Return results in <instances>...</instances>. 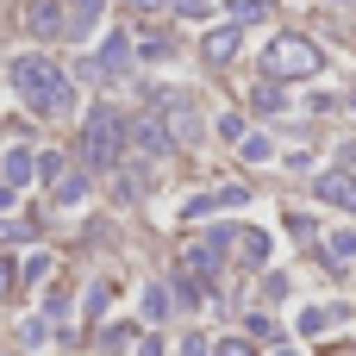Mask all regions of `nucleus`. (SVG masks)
I'll return each mask as SVG.
<instances>
[{
    "instance_id": "nucleus-5",
    "label": "nucleus",
    "mask_w": 356,
    "mask_h": 356,
    "mask_svg": "<svg viewBox=\"0 0 356 356\" xmlns=\"http://www.w3.org/2000/svg\"><path fill=\"white\" fill-rule=\"evenodd\" d=\"M313 194H319L325 207H338V213H356V175H350V169L319 175V181H313Z\"/></svg>"
},
{
    "instance_id": "nucleus-18",
    "label": "nucleus",
    "mask_w": 356,
    "mask_h": 356,
    "mask_svg": "<svg viewBox=\"0 0 356 356\" xmlns=\"http://www.w3.org/2000/svg\"><path fill=\"white\" fill-rule=\"evenodd\" d=\"M325 257H332V263H350L356 257V232H338V238L325 244Z\"/></svg>"
},
{
    "instance_id": "nucleus-22",
    "label": "nucleus",
    "mask_w": 356,
    "mask_h": 356,
    "mask_svg": "<svg viewBox=\"0 0 356 356\" xmlns=\"http://www.w3.org/2000/svg\"><path fill=\"white\" fill-rule=\"evenodd\" d=\"M19 275H25V282H44V275H50V257H44V250H38V257H31V263H25V269H19Z\"/></svg>"
},
{
    "instance_id": "nucleus-15",
    "label": "nucleus",
    "mask_w": 356,
    "mask_h": 356,
    "mask_svg": "<svg viewBox=\"0 0 356 356\" xmlns=\"http://www.w3.org/2000/svg\"><path fill=\"white\" fill-rule=\"evenodd\" d=\"M238 250H244V263H250V269H263L275 244H269V232H238Z\"/></svg>"
},
{
    "instance_id": "nucleus-28",
    "label": "nucleus",
    "mask_w": 356,
    "mask_h": 356,
    "mask_svg": "<svg viewBox=\"0 0 356 356\" xmlns=\"http://www.w3.org/2000/svg\"><path fill=\"white\" fill-rule=\"evenodd\" d=\"M13 288H19V269H13V263H6V257H0V300H6V294H13Z\"/></svg>"
},
{
    "instance_id": "nucleus-26",
    "label": "nucleus",
    "mask_w": 356,
    "mask_h": 356,
    "mask_svg": "<svg viewBox=\"0 0 356 356\" xmlns=\"http://www.w3.org/2000/svg\"><path fill=\"white\" fill-rule=\"evenodd\" d=\"M219 356H257V344H250V338H225V344H219Z\"/></svg>"
},
{
    "instance_id": "nucleus-32",
    "label": "nucleus",
    "mask_w": 356,
    "mask_h": 356,
    "mask_svg": "<svg viewBox=\"0 0 356 356\" xmlns=\"http://www.w3.org/2000/svg\"><path fill=\"white\" fill-rule=\"evenodd\" d=\"M263 6H275V0H263Z\"/></svg>"
},
{
    "instance_id": "nucleus-12",
    "label": "nucleus",
    "mask_w": 356,
    "mask_h": 356,
    "mask_svg": "<svg viewBox=\"0 0 356 356\" xmlns=\"http://www.w3.org/2000/svg\"><path fill=\"white\" fill-rule=\"evenodd\" d=\"M169 288H175V300H181V307H200V300L213 294V282H207V275H194L188 263L175 269V282H169Z\"/></svg>"
},
{
    "instance_id": "nucleus-14",
    "label": "nucleus",
    "mask_w": 356,
    "mask_h": 356,
    "mask_svg": "<svg viewBox=\"0 0 356 356\" xmlns=\"http://www.w3.org/2000/svg\"><path fill=\"white\" fill-rule=\"evenodd\" d=\"M250 106H257V113H282V106H288V100H282V81L257 75V88H250Z\"/></svg>"
},
{
    "instance_id": "nucleus-2",
    "label": "nucleus",
    "mask_w": 356,
    "mask_h": 356,
    "mask_svg": "<svg viewBox=\"0 0 356 356\" xmlns=\"http://www.w3.org/2000/svg\"><path fill=\"white\" fill-rule=\"evenodd\" d=\"M125 144H131V119L113 113V106H88V119H81V169H119Z\"/></svg>"
},
{
    "instance_id": "nucleus-20",
    "label": "nucleus",
    "mask_w": 356,
    "mask_h": 356,
    "mask_svg": "<svg viewBox=\"0 0 356 356\" xmlns=\"http://www.w3.org/2000/svg\"><path fill=\"white\" fill-rule=\"evenodd\" d=\"M138 56H150V63H163V56H175V44H169V38H144V44H138Z\"/></svg>"
},
{
    "instance_id": "nucleus-8",
    "label": "nucleus",
    "mask_w": 356,
    "mask_h": 356,
    "mask_svg": "<svg viewBox=\"0 0 356 356\" xmlns=\"http://www.w3.org/2000/svg\"><path fill=\"white\" fill-rule=\"evenodd\" d=\"M31 175H38V156H31L25 144H13V150L0 156V181H6V188H25Z\"/></svg>"
},
{
    "instance_id": "nucleus-17",
    "label": "nucleus",
    "mask_w": 356,
    "mask_h": 356,
    "mask_svg": "<svg viewBox=\"0 0 356 356\" xmlns=\"http://www.w3.org/2000/svg\"><path fill=\"white\" fill-rule=\"evenodd\" d=\"M169 307H175V294H169V288L156 282V288L144 294V319H169Z\"/></svg>"
},
{
    "instance_id": "nucleus-19",
    "label": "nucleus",
    "mask_w": 356,
    "mask_h": 356,
    "mask_svg": "<svg viewBox=\"0 0 356 356\" xmlns=\"http://www.w3.org/2000/svg\"><path fill=\"white\" fill-rule=\"evenodd\" d=\"M332 319H338V313H325V307H307V313H300V332H307V338H313V332H325V325H332Z\"/></svg>"
},
{
    "instance_id": "nucleus-11",
    "label": "nucleus",
    "mask_w": 356,
    "mask_h": 356,
    "mask_svg": "<svg viewBox=\"0 0 356 356\" xmlns=\"http://www.w3.org/2000/svg\"><path fill=\"white\" fill-rule=\"evenodd\" d=\"M25 25L38 38H63V0H31L25 6Z\"/></svg>"
},
{
    "instance_id": "nucleus-10",
    "label": "nucleus",
    "mask_w": 356,
    "mask_h": 356,
    "mask_svg": "<svg viewBox=\"0 0 356 356\" xmlns=\"http://www.w3.org/2000/svg\"><path fill=\"white\" fill-rule=\"evenodd\" d=\"M244 200H250V188H213V194H194V200H188V219H207V213L244 207Z\"/></svg>"
},
{
    "instance_id": "nucleus-9",
    "label": "nucleus",
    "mask_w": 356,
    "mask_h": 356,
    "mask_svg": "<svg viewBox=\"0 0 356 356\" xmlns=\"http://www.w3.org/2000/svg\"><path fill=\"white\" fill-rule=\"evenodd\" d=\"M50 200H56V207L88 200V169H56V175H50Z\"/></svg>"
},
{
    "instance_id": "nucleus-24",
    "label": "nucleus",
    "mask_w": 356,
    "mask_h": 356,
    "mask_svg": "<svg viewBox=\"0 0 356 356\" xmlns=\"http://www.w3.org/2000/svg\"><path fill=\"white\" fill-rule=\"evenodd\" d=\"M232 19L244 25V19H263V0H232Z\"/></svg>"
},
{
    "instance_id": "nucleus-7",
    "label": "nucleus",
    "mask_w": 356,
    "mask_h": 356,
    "mask_svg": "<svg viewBox=\"0 0 356 356\" xmlns=\"http://www.w3.org/2000/svg\"><path fill=\"white\" fill-rule=\"evenodd\" d=\"M200 56H207L213 69H225V63L238 56V19H232V25H219V31H207V44H200Z\"/></svg>"
},
{
    "instance_id": "nucleus-31",
    "label": "nucleus",
    "mask_w": 356,
    "mask_h": 356,
    "mask_svg": "<svg viewBox=\"0 0 356 356\" xmlns=\"http://www.w3.org/2000/svg\"><path fill=\"white\" fill-rule=\"evenodd\" d=\"M13 194H19V188H6V181H0V213H6V207H13Z\"/></svg>"
},
{
    "instance_id": "nucleus-6",
    "label": "nucleus",
    "mask_w": 356,
    "mask_h": 356,
    "mask_svg": "<svg viewBox=\"0 0 356 356\" xmlns=\"http://www.w3.org/2000/svg\"><path fill=\"white\" fill-rule=\"evenodd\" d=\"M100 13H106V0H69L63 6V38H88L100 25Z\"/></svg>"
},
{
    "instance_id": "nucleus-25",
    "label": "nucleus",
    "mask_w": 356,
    "mask_h": 356,
    "mask_svg": "<svg viewBox=\"0 0 356 356\" xmlns=\"http://www.w3.org/2000/svg\"><path fill=\"white\" fill-rule=\"evenodd\" d=\"M169 6H175L181 19H207V6H213V0H169Z\"/></svg>"
},
{
    "instance_id": "nucleus-29",
    "label": "nucleus",
    "mask_w": 356,
    "mask_h": 356,
    "mask_svg": "<svg viewBox=\"0 0 356 356\" xmlns=\"http://www.w3.org/2000/svg\"><path fill=\"white\" fill-rule=\"evenodd\" d=\"M181 356H207V338H188V344H181Z\"/></svg>"
},
{
    "instance_id": "nucleus-13",
    "label": "nucleus",
    "mask_w": 356,
    "mask_h": 356,
    "mask_svg": "<svg viewBox=\"0 0 356 356\" xmlns=\"http://www.w3.org/2000/svg\"><path fill=\"white\" fill-rule=\"evenodd\" d=\"M125 63H131V38H125V31H113V38L100 44V63H94V69H100V75H119Z\"/></svg>"
},
{
    "instance_id": "nucleus-27",
    "label": "nucleus",
    "mask_w": 356,
    "mask_h": 356,
    "mask_svg": "<svg viewBox=\"0 0 356 356\" xmlns=\"http://www.w3.org/2000/svg\"><path fill=\"white\" fill-rule=\"evenodd\" d=\"M250 338H263V344H269V338H275V319H263V313H250Z\"/></svg>"
},
{
    "instance_id": "nucleus-23",
    "label": "nucleus",
    "mask_w": 356,
    "mask_h": 356,
    "mask_svg": "<svg viewBox=\"0 0 356 356\" xmlns=\"http://www.w3.org/2000/svg\"><path fill=\"white\" fill-rule=\"evenodd\" d=\"M125 338H131V325H106V332H100V344H106V350H125Z\"/></svg>"
},
{
    "instance_id": "nucleus-21",
    "label": "nucleus",
    "mask_w": 356,
    "mask_h": 356,
    "mask_svg": "<svg viewBox=\"0 0 356 356\" xmlns=\"http://www.w3.org/2000/svg\"><path fill=\"white\" fill-rule=\"evenodd\" d=\"M106 300H113V288H106V282H94V288H88V319H100V313H106Z\"/></svg>"
},
{
    "instance_id": "nucleus-4",
    "label": "nucleus",
    "mask_w": 356,
    "mask_h": 356,
    "mask_svg": "<svg viewBox=\"0 0 356 356\" xmlns=\"http://www.w3.org/2000/svg\"><path fill=\"white\" fill-rule=\"evenodd\" d=\"M131 144H138L144 156H169V150H175V131H169L163 113H144V119H131Z\"/></svg>"
},
{
    "instance_id": "nucleus-3",
    "label": "nucleus",
    "mask_w": 356,
    "mask_h": 356,
    "mask_svg": "<svg viewBox=\"0 0 356 356\" xmlns=\"http://www.w3.org/2000/svg\"><path fill=\"white\" fill-rule=\"evenodd\" d=\"M319 69H325V50L307 31H282V38L263 44V75L269 81H313Z\"/></svg>"
},
{
    "instance_id": "nucleus-16",
    "label": "nucleus",
    "mask_w": 356,
    "mask_h": 356,
    "mask_svg": "<svg viewBox=\"0 0 356 356\" xmlns=\"http://www.w3.org/2000/svg\"><path fill=\"white\" fill-rule=\"evenodd\" d=\"M238 144H244V163H269V156H275V144H269L263 131H244Z\"/></svg>"
},
{
    "instance_id": "nucleus-1",
    "label": "nucleus",
    "mask_w": 356,
    "mask_h": 356,
    "mask_svg": "<svg viewBox=\"0 0 356 356\" xmlns=\"http://www.w3.org/2000/svg\"><path fill=\"white\" fill-rule=\"evenodd\" d=\"M13 88H19V100L31 106V113H44V119H56V113H69L75 106V81L44 56V50H25V56H13Z\"/></svg>"
},
{
    "instance_id": "nucleus-30",
    "label": "nucleus",
    "mask_w": 356,
    "mask_h": 356,
    "mask_svg": "<svg viewBox=\"0 0 356 356\" xmlns=\"http://www.w3.org/2000/svg\"><path fill=\"white\" fill-rule=\"evenodd\" d=\"M138 356H163V344H156V338H144V344H138Z\"/></svg>"
}]
</instances>
